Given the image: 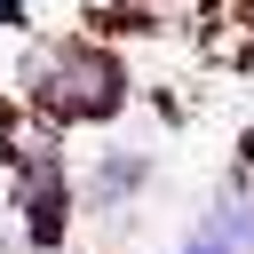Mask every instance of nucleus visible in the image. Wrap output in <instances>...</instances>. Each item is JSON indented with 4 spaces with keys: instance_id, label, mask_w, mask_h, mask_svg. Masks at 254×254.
Masks as SVG:
<instances>
[{
    "instance_id": "nucleus-3",
    "label": "nucleus",
    "mask_w": 254,
    "mask_h": 254,
    "mask_svg": "<svg viewBox=\"0 0 254 254\" xmlns=\"http://www.w3.org/2000/svg\"><path fill=\"white\" fill-rule=\"evenodd\" d=\"M175 254H238V246H222V238H206V230H190V238H183Z\"/></svg>"
},
{
    "instance_id": "nucleus-1",
    "label": "nucleus",
    "mask_w": 254,
    "mask_h": 254,
    "mask_svg": "<svg viewBox=\"0 0 254 254\" xmlns=\"http://www.w3.org/2000/svg\"><path fill=\"white\" fill-rule=\"evenodd\" d=\"M64 214H71V198H64V175H56V159L40 151V159L24 167V230H32V246H40V254H56V238H64Z\"/></svg>"
},
{
    "instance_id": "nucleus-2",
    "label": "nucleus",
    "mask_w": 254,
    "mask_h": 254,
    "mask_svg": "<svg viewBox=\"0 0 254 254\" xmlns=\"http://www.w3.org/2000/svg\"><path fill=\"white\" fill-rule=\"evenodd\" d=\"M143 183H151V159L111 143V151H95V167H87V190H79V198H87L95 214H119V206H135V190H143Z\"/></svg>"
}]
</instances>
